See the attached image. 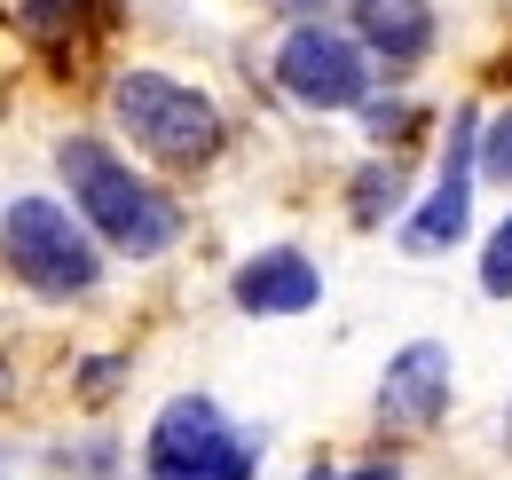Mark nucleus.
<instances>
[{"mask_svg":"<svg viewBox=\"0 0 512 480\" xmlns=\"http://www.w3.org/2000/svg\"><path fill=\"white\" fill-rule=\"evenodd\" d=\"M119 378H127V355H95V362H79V394H95V402H103Z\"/></svg>","mask_w":512,"mask_h":480,"instance_id":"16","label":"nucleus"},{"mask_svg":"<svg viewBox=\"0 0 512 480\" xmlns=\"http://www.w3.org/2000/svg\"><path fill=\"white\" fill-rule=\"evenodd\" d=\"M111 119H119V134H127L150 166H166V174L213 166L221 142H229L221 103H213L197 79H174V71H158V63H134V71L111 79Z\"/></svg>","mask_w":512,"mask_h":480,"instance_id":"2","label":"nucleus"},{"mask_svg":"<svg viewBox=\"0 0 512 480\" xmlns=\"http://www.w3.org/2000/svg\"><path fill=\"white\" fill-rule=\"evenodd\" d=\"M473 181H481V111L457 103L449 142H442V174H434V189H426V197L410 205V221H402V252L434 260L449 244H465V229H473Z\"/></svg>","mask_w":512,"mask_h":480,"instance_id":"6","label":"nucleus"},{"mask_svg":"<svg viewBox=\"0 0 512 480\" xmlns=\"http://www.w3.org/2000/svg\"><path fill=\"white\" fill-rule=\"evenodd\" d=\"M402 197H410L402 158H371L363 174L347 181V221H355V229H379L386 213H402Z\"/></svg>","mask_w":512,"mask_h":480,"instance_id":"10","label":"nucleus"},{"mask_svg":"<svg viewBox=\"0 0 512 480\" xmlns=\"http://www.w3.org/2000/svg\"><path fill=\"white\" fill-rule=\"evenodd\" d=\"M260 433L229 418L213 394H174L142 433V480H253Z\"/></svg>","mask_w":512,"mask_h":480,"instance_id":"4","label":"nucleus"},{"mask_svg":"<svg viewBox=\"0 0 512 480\" xmlns=\"http://www.w3.org/2000/svg\"><path fill=\"white\" fill-rule=\"evenodd\" d=\"M347 32L371 48V63L410 71V63L434 56L442 16H434V0H347Z\"/></svg>","mask_w":512,"mask_h":480,"instance_id":"9","label":"nucleus"},{"mask_svg":"<svg viewBox=\"0 0 512 480\" xmlns=\"http://www.w3.org/2000/svg\"><path fill=\"white\" fill-rule=\"evenodd\" d=\"M449 402H457V355H449L442 339H410V347H394V355H386L379 394H371L379 425L426 433V425L449 418Z\"/></svg>","mask_w":512,"mask_h":480,"instance_id":"7","label":"nucleus"},{"mask_svg":"<svg viewBox=\"0 0 512 480\" xmlns=\"http://www.w3.org/2000/svg\"><path fill=\"white\" fill-rule=\"evenodd\" d=\"M363 126H371V142H402V126H418V111H410L402 95H394V103L371 95V103H363Z\"/></svg>","mask_w":512,"mask_h":480,"instance_id":"14","label":"nucleus"},{"mask_svg":"<svg viewBox=\"0 0 512 480\" xmlns=\"http://www.w3.org/2000/svg\"><path fill=\"white\" fill-rule=\"evenodd\" d=\"M229 300L237 315H260V323H284V315H316L323 307V268L300 252V244H260L229 268Z\"/></svg>","mask_w":512,"mask_h":480,"instance_id":"8","label":"nucleus"},{"mask_svg":"<svg viewBox=\"0 0 512 480\" xmlns=\"http://www.w3.org/2000/svg\"><path fill=\"white\" fill-rule=\"evenodd\" d=\"M260 8H268V16H284V24H323V8H331V0H260Z\"/></svg>","mask_w":512,"mask_h":480,"instance_id":"17","label":"nucleus"},{"mask_svg":"<svg viewBox=\"0 0 512 480\" xmlns=\"http://www.w3.org/2000/svg\"><path fill=\"white\" fill-rule=\"evenodd\" d=\"M481 292H489V300H512V213L489 229V244H481Z\"/></svg>","mask_w":512,"mask_h":480,"instance_id":"13","label":"nucleus"},{"mask_svg":"<svg viewBox=\"0 0 512 480\" xmlns=\"http://www.w3.org/2000/svg\"><path fill=\"white\" fill-rule=\"evenodd\" d=\"M300 480H402V465H394V457H363V465H347V473H339V465H308Z\"/></svg>","mask_w":512,"mask_h":480,"instance_id":"15","label":"nucleus"},{"mask_svg":"<svg viewBox=\"0 0 512 480\" xmlns=\"http://www.w3.org/2000/svg\"><path fill=\"white\" fill-rule=\"evenodd\" d=\"M268 71H276V87L300 111H363L371 103V79H379L371 48L355 32H339V24H284Z\"/></svg>","mask_w":512,"mask_h":480,"instance_id":"5","label":"nucleus"},{"mask_svg":"<svg viewBox=\"0 0 512 480\" xmlns=\"http://www.w3.org/2000/svg\"><path fill=\"white\" fill-rule=\"evenodd\" d=\"M111 16V0H24L16 8V24L40 40V48H64V40H79L87 24H103Z\"/></svg>","mask_w":512,"mask_h":480,"instance_id":"11","label":"nucleus"},{"mask_svg":"<svg viewBox=\"0 0 512 480\" xmlns=\"http://www.w3.org/2000/svg\"><path fill=\"white\" fill-rule=\"evenodd\" d=\"M0 268L32 300L64 307L103 284V244H95V229L64 197H8V213H0Z\"/></svg>","mask_w":512,"mask_h":480,"instance_id":"3","label":"nucleus"},{"mask_svg":"<svg viewBox=\"0 0 512 480\" xmlns=\"http://www.w3.org/2000/svg\"><path fill=\"white\" fill-rule=\"evenodd\" d=\"M505 449H512V402H505Z\"/></svg>","mask_w":512,"mask_h":480,"instance_id":"18","label":"nucleus"},{"mask_svg":"<svg viewBox=\"0 0 512 480\" xmlns=\"http://www.w3.org/2000/svg\"><path fill=\"white\" fill-rule=\"evenodd\" d=\"M56 174H64L71 213L95 229L103 252H119V260H166V252L182 244V229H190L182 205L142 174L134 158H119L103 134H64V142H56Z\"/></svg>","mask_w":512,"mask_h":480,"instance_id":"1","label":"nucleus"},{"mask_svg":"<svg viewBox=\"0 0 512 480\" xmlns=\"http://www.w3.org/2000/svg\"><path fill=\"white\" fill-rule=\"evenodd\" d=\"M481 181H497V189H512V103H505V111H489V119H481Z\"/></svg>","mask_w":512,"mask_h":480,"instance_id":"12","label":"nucleus"}]
</instances>
